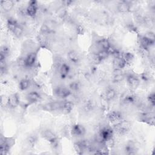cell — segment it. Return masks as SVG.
Masks as SVG:
<instances>
[{"label": "cell", "instance_id": "obj_36", "mask_svg": "<svg viewBox=\"0 0 155 155\" xmlns=\"http://www.w3.org/2000/svg\"><path fill=\"white\" fill-rule=\"evenodd\" d=\"M10 53L9 48L6 45H2L0 49V55L7 58Z\"/></svg>", "mask_w": 155, "mask_h": 155}, {"label": "cell", "instance_id": "obj_16", "mask_svg": "<svg viewBox=\"0 0 155 155\" xmlns=\"http://www.w3.org/2000/svg\"><path fill=\"white\" fill-rule=\"evenodd\" d=\"M41 99L40 94L36 91H31L26 95V99L29 104H35Z\"/></svg>", "mask_w": 155, "mask_h": 155}, {"label": "cell", "instance_id": "obj_31", "mask_svg": "<svg viewBox=\"0 0 155 155\" xmlns=\"http://www.w3.org/2000/svg\"><path fill=\"white\" fill-rule=\"evenodd\" d=\"M96 54L102 62L104 60L106 59L110 56L107 50H100L97 53H96Z\"/></svg>", "mask_w": 155, "mask_h": 155}, {"label": "cell", "instance_id": "obj_39", "mask_svg": "<svg viewBox=\"0 0 155 155\" xmlns=\"http://www.w3.org/2000/svg\"><path fill=\"white\" fill-rule=\"evenodd\" d=\"M63 3L65 5H71L72 3H73V1H63Z\"/></svg>", "mask_w": 155, "mask_h": 155}, {"label": "cell", "instance_id": "obj_26", "mask_svg": "<svg viewBox=\"0 0 155 155\" xmlns=\"http://www.w3.org/2000/svg\"><path fill=\"white\" fill-rule=\"evenodd\" d=\"M122 57L124 59L127 65L131 64L134 59V56L133 53L131 52H130V51H127V52L123 53Z\"/></svg>", "mask_w": 155, "mask_h": 155}, {"label": "cell", "instance_id": "obj_15", "mask_svg": "<svg viewBox=\"0 0 155 155\" xmlns=\"http://www.w3.org/2000/svg\"><path fill=\"white\" fill-rule=\"evenodd\" d=\"M127 65L126 62L122 57L114 58L113 60V67L114 70H122Z\"/></svg>", "mask_w": 155, "mask_h": 155}, {"label": "cell", "instance_id": "obj_5", "mask_svg": "<svg viewBox=\"0 0 155 155\" xmlns=\"http://www.w3.org/2000/svg\"><path fill=\"white\" fill-rule=\"evenodd\" d=\"M37 54L35 52L28 53L23 59V65L25 68H31L34 66L36 62Z\"/></svg>", "mask_w": 155, "mask_h": 155}, {"label": "cell", "instance_id": "obj_7", "mask_svg": "<svg viewBox=\"0 0 155 155\" xmlns=\"http://www.w3.org/2000/svg\"><path fill=\"white\" fill-rule=\"evenodd\" d=\"M38 9V4L36 1L31 0L28 3V5L26 7V14L27 16L31 18H33L36 16Z\"/></svg>", "mask_w": 155, "mask_h": 155}, {"label": "cell", "instance_id": "obj_29", "mask_svg": "<svg viewBox=\"0 0 155 155\" xmlns=\"http://www.w3.org/2000/svg\"><path fill=\"white\" fill-rule=\"evenodd\" d=\"M37 141H38L37 137L33 134H31V135L28 136L27 138V144L30 147H34L35 146V145L36 144Z\"/></svg>", "mask_w": 155, "mask_h": 155}, {"label": "cell", "instance_id": "obj_21", "mask_svg": "<svg viewBox=\"0 0 155 155\" xmlns=\"http://www.w3.org/2000/svg\"><path fill=\"white\" fill-rule=\"evenodd\" d=\"M67 57L70 61L74 64H78L80 61V56L75 50L69 51L67 53Z\"/></svg>", "mask_w": 155, "mask_h": 155}, {"label": "cell", "instance_id": "obj_32", "mask_svg": "<svg viewBox=\"0 0 155 155\" xmlns=\"http://www.w3.org/2000/svg\"><path fill=\"white\" fill-rule=\"evenodd\" d=\"M51 32V30L47 24H43L40 28V33L42 35H47L50 34Z\"/></svg>", "mask_w": 155, "mask_h": 155}, {"label": "cell", "instance_id": "obj_22", "mask_svg": "<svg viewBox=\"0 0 155 155\" xmlns=\"http://www.w3.org/2000/svg\"><path fill=\"white\" fill-rule=\"evenodd\" d=\"M97 45L99 47L100 50H108V48L111 45L109 40L106 38H104L99 40L97 42Z\"/></svg>", "mask_w": 155, "mask_h": 155}, {"label": "cell", "instance_id": "obj_10", "mask_svg": "<svg viewBox=\"0 0 155 155\" xmlns=\"http://www.w3.org/2000/svg\"><path fill=\"white\" fill-rule=\"evenodd\" d=\"M70 132L71 135L73 136L82 137L85 134L86 130L82 125L79 124H76L72 125Z\"/></svg>", "mask_w": 155, "mask_h": 155}, {"label": "cell", "instance_id": "obj_20", "mask_svg": "<svg viewBox=\"0 0 155 155\" xmlns=\"http://www.w3.org/2000/svg\"><path fill=\"white\" fill-rule=\"evenodd\" d=\"M0 3L2 9L5 12L11 11L15 5L14 1L11 0H2Z\"/></svg>", "mask_w": 155, "mask_h": 155}, {"label": "cell", "instance_id": "obj_23", "mask_svg": "<svg viewBox=\"0 0 155 155\" xmlns=\"http://www.w3.org/2000/svg\"><path fill=\"white\" fill-rule=\"evenodd\" d=\"M19 25V24L18 22V21L13 18L10 17L7 19V28L8 29V30L10 31L12 33H13V31L15 30V29Z\"/></svg>", "mask_w": 155, "mask_h": 155}, {"label": "cell", "instance_id": "obj_12", "mask_svg": "<svg viewBox=\"0 0 155 155\" xmlns=\"http://www.w3.org/2000/svg\"><path fill=\"white\" fill-rule=\"evenodd\" d=\"M107 119L111 122L116 124L123 120V115L119 111H113L108 114Z\"/></svg>", "mask_w": 155, "mask_h": 155}, {"label": "cell", "instance_id": "obj_4", "mask_svg": "<svg viewBox=\"0 0 155 155\" xmlns=\"http://www.w3.org/2000/svg\"><path fill=\"white\" fill-rule=\"evenodd\" d=\"M53 93L54 96H56L57 97L64 99L69 97L71 94L72 91L68 87L59 86L54 90Z\"/></svg>", "mask_w": 155, "mask_h": 155}, {"label": "cell", "instance_id": "obj_37", "mask_svg": "<svg viewBox=\"0 0 155 155\" xmlns=\"http://www.w3.org/2000/svg\"><path fill=\"white\" fill-rule=\"evenodd\" d=\"M147 100H148V102L150 103V105L153 107L154 106V104H155V95H154V93H151L149 94L148 97H147Z\"/></svg>", "mask_w": 155, "mask_h": 155}, {"label": "cell", "instance_id": "obj_17", "mask_svg": "<svg viewBox=\"0 0 155 155\" xmlns=\"http://www.w3.org/2000/svg\"><path fill=\"white\" fill-rule=\"evenodd\" d=\"M117 10L119 13H127L131 10V4L128 1H120L117 4Z\"/></svg>", "mask_w": 155, "mask_h": 155}, {"label": "cell", "instance_id": "obj_18", "mask_svg": "<svg viewBox=\"0 0 155 155\" xmlns=\"http://www.w3.org/2000/svg\"><path fill=\"white\" fill-rule=\"evenodd\" d=\"M70 72V67L66 63H62L59 66V74L62 79L67 78Z\"/></svg>", "mask_w": 155, "mask_h": 155}, {"label": "cell", "instance_id": "obj_1", "mask_svg": "<svg viewBox=\"0 0 155 155\" xmlns=\"http://www.w3.org/2000/svg\"><path fill=\"white\" fill-rule=\"evenodd\" d=\"M130 128L131 125L130 123L128 121L122 120L115 124L113 130L119 135H125L130 131Z\"/></svg>", "mask_w": 155, "mask_h": 155}, {"label": "cell", "instance_id": "obj_14", "mask_svg": "<svg viewBox=\"0 0 155 155\" xmlns=\"http://www.w3.org/2000/svg\"><path fill=\"white\" fill-rule=\"evenodd\" d=\"M74 104L72 101H65L62 102L61 110L64 114H68L70 113L74 108Z\"/></svg>", "mask_w": 155, "mask_h": 155}, {"label": "cell", "instance_id": "obj_24", "mask_svg": "<svg viewBox=\"0 0 155 155\" xmlns=\"http://www.w3.org/2000/svg\"><path fill=\"white\" fill-rule=\"evenodd\" d=\"M31 85V81L29 79L24 78L20 81L19 83V88L21 91H25L28 89Z\"/></svg>", "mask_w": 155, "mask_h": 155}, {"label": "cell", "instance_id": "obj_28", "mask_svg": "<svg viewBox=\"0 0 155 155\" xmlns=\"http://www.w3.org/2000/svg\"><path fill=\"white\" fill-rule=\"evenodd\" d=\"M135 102V96L133 94H127L123 99V102L126 105H131L134 103Z\"/></svg>", "mask_w": 155, "mask_h": 155}, {"label": "cell", "instance_id": "obj_38", "mask_svg": "<svg viewBox=\"0 0 155 155\" xmlns=\"http://www.w3.org/2000/svg\"><path fill=\"white\" fill-rule=\"evenodd\" d=\"M76 31L79 35H83L84 33V28L82 25H79L76 28Z\"/></svg>", "mask_w": 155, "mask_h": 155}, {"label": "cell", "instance_id": "obj_35", "mask_svg": "<svg viewBox=\"0 0 155 155\" xmlns=\"http://www.w3.org/2000/svg\"><path fill=\"white\" fill-rule=\"evenodd\" d=\"M73 147H74V150H75V151L76 152L77 154H83V152H84V150L82 148V147L81 146V145L80 144V143L79 142V141L76 142L74 143Z\"/></svg>", "mask_w": 155, "mask_h": 155}, {"label": "cell", "instance_id": "obj_6", "mask_svg": "<svg viewBox=\"0 0 155 155\" xmlns=\"http://www.w3.org/2000/svg\"><path fill=\"white\" fill-rule=\"evenodd\" d=\"M113 133L114 130L113 128L109 127H104L100 130L98 134L105 142H107L112 139Z\"/></svg>", "mask_w": 155, "mask_h": 155}, {"label": "cell", "instance_id": "obj_2", "mask_svg": "<svg viewBox=\"0 0 155 155\" xmlns=\"http://www.w3.org/2000/svg\"><path fill=\"white\" fill-rule=\"evenodd\" d=\"M14 144V140L11 138H7L3 136L0 139V153L4 155L7 154L11 147Z\"/></svg>", "mask_w": 155, "mask_h": 155}, {"label": "cell", "instance_id": "obj_19", "mask_svg": "<svg viewBox=\"0 0 155 155\" xmlns=\"http://www.w3.org/2000/svg\"><path fill=\"white\" fill-rule=\"evenodd\" d=\"M125 79V75L122 73V70H114L112 81L114 83H120Z\"/></svg>", "mask_w": 155, "mask_h": 155}, {"label": "cell", "instance_id": "obj_34", "mask_svg": "<svg viewBox=\"0 0 155 155\" xmlns=\"http://www.w3.org/2000/svg\"><path fill=\"white\" fill-rule=\"evenodd\" d=\"M24 32V30L23 28L21 27V25H19L18 26H17V27L15 29V30L13 31V34L18 38L21 37V36L22 35Z\"/></svg>", "mask_w": 155, "mask_h": 155}, {"label": "cell", "instance_id": "obj_30", "mask_svg": "<svg viewBox=\"0 0 155 155\" xmlns=\"http://www.w3.org/2000/svg\"><path fill=\"white\" fill-rule=\"evenodd\" d=\"M94 107V105L93 102L91 100H88L84 104V110L86 112H90L93 110Z\"/></svg>", "mask_w": 155, "mask_h": 155}, {"label": "cell", "instance_id": "obj_27", "mask_svg": "<svg viewBox=\"0 0 155 155\" xmlns=\"http://www.w3.org/2000/svg\"><path fill=\"white\" fill-rule=\"evenodd\" d=\"M68 88L71 91H78L81 88V84L79 81H74L70 83Z\"/></svg>", "mask_w": 155, "mask_h": 155}, {"label": "cell", "instance_id": "obj_13", "mask_svg": "<svg viewBox=\"0 0 155 155\" xmlns=\"http://www.w3.org/2000/svg\"><path fill=\"white\" fill-rule=\"evenodd\" d=\"M139 44L140 45V48L143 50H148L150 47L154 45V41H153L147 38L145 35L142 36L139 39Z\"/></svg>", "mask_w": 155, "mask_h": 155}, {"label": "cell", "instance_id": "obj_33", "mask_svg": "<svg viewBox=\"0 0 155 155\" xmlns=\"http://www.w3.org/2000/svg\"><path fill=\"white\" fill-rule=\"evenodd\" d=\"M125 152L128 154H133L136 153V149L133 144L132 143H128L125 146Z\"/></svg>", "mask_w": 155, "mask_h": 155}, {"label": "cell", "instance_id": "obj_3", "mask_svg": "<svg viewBox=\"0 0 155 155\" xmlns=\"http://www.w3.org/2000/svg\"><path fill=\"white\" fill-rule=\"evenodd\" d=\"M42 137L48 141L54 147H57L58 140L56 134L50 129H45L42 132Z\"/></svg>", "mask_w": 155, "mask_h": 155}, {"label": "cell", "instance_id": "obj_11", "mask_svg": "<svg viewBox=\"0 0 155 155\" xmlns=\"http://www.w3.org/2000/svg\"><path fill=\"white\" fill-rule=\"evenodd\" d=\"M62 102H58V101H54V102H50L46 103L44 104L42 106V110L45 111H48V112H51V111H54L58 110H61Z\"/></svg>", "mask_w": 155, "mask_h": 155}, {"label": "cell", "instance_id": "obj_8", "mask_svg": "<svg viewBox=\"0 0 155 155\" xmlns=\"http://www.w3.org/2000/svg\"><path fill=\"white\" fill-rule=\"evenodd\" d=\"M125 78L128 86L133 90L136 89L140 84V79L133 74H128Z\"/></svg>", "mask_w": 155, "mask_h": 155}, {"label": "cell", "instance_id": "obj_9", "mask_svg": "<svg viewBox=\"0 0 155 155\" xmlns=\"http://www.w3.org/2000/svg\"><path fill=\"white\" fill-rule=\"evenodd\" d=\"M20 96L18 93H15L10 94L7 100V104L9 108L12 109L16 108L19 104Z\"/></svg>", "mask_w": 155, "mask_h": 155}, {"label": "cell", "instance_id": "obj_25", "mask_svg": "<svg viewBox=\"0 0 155 155\" xmlns=\"http://www.w3.org/2000/svg\"><path fill=\"white\" fill-rule=\"evenodd\" d=\"M116 96V90L113 88H109L107 89L105 93V99L106 101H110L113 100Z\"/></svg>", "mask_w": 155, "mask_h": 155}]
</instances>
